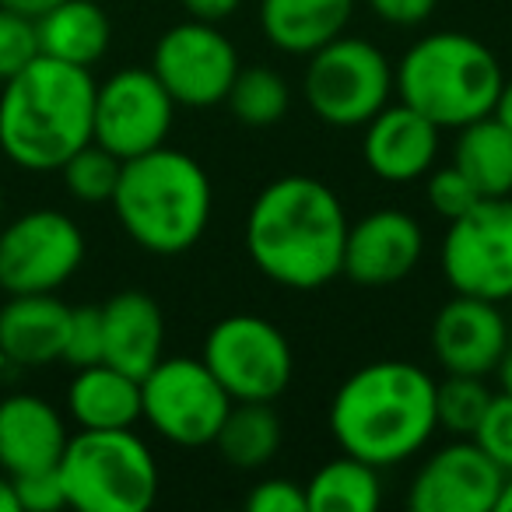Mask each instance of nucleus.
<instances>
[{"label": "nucleus", "instance_id": "nucleus-1", "mask_svg": "<svg viewBox=\"0 0 512 512\" xmlns=\"http://www.w3.org/2000/svg\"><path fill=\"white\" fill-rule=\"evenodd\" d=\"M348 214L327 183L281 176L256 193L246 214V253L264 278L295 292H313L341 274Z\"/></svg>", "mask_w": 512, "mask_h": 512}, {"label": "nucleus", "instance_id": "nucleus-2", "mask_svg": "<svg viewBox=\"0 0 512 512\" xmlns=\"http://www.w3.org/2000/svg\"><path fill=\"white\" fill-rule=\"evenodd\" d=\"M435 432V379L414 362L362 365L330 400V435L341 453L372 467L418 456Z\"/></svg>", "mask_w": 512, "mask_h": 512}, {"label": "nucleus", "instance_id": "nucleus-3", "mask_svg": "<svg viewBox=\"0 0 512 512\" xmlns=\"http://www.w3.org/2000/svg\"><path fill=\"white\" fill-rule=\"evenodd\" d=\"M95 78L39 53L0 92V151L29 172H53L92 144Z\"/></svg>", "mask_w": 512, "mask_h": 512}, {"label": "nucleus", "instance_id": "nucleus-4", "mask_svg": "<svg viewBox=\"0 0 512 512\" xmlns=\"http://www.w3.org/2000/svg\"><path fill=\"white\" fill-rule=\"evenodd\" d=\"M109 204L137 246L158 256H176L204 239L214 190L197 158L162 144L123 162Z\"/></svg>", "mask_w": 512, "mask_h": 512}, {"label": "nucleus", "instance_id": "nucleus-5", "mask_svg": "<svg viewBox=\"0 0 512 512\" xmlns=\"http://www.w3.org/2000/svg\"><path fill=\"white\" fill-rule=\"evenodd\" d=\"M505 74L498 57L467 32H432L393 67V92L439 130H460L491 113Z\"/></svg>", "mask_w": 512, "mask_h": 512}, {"label": "nucleus", "instance_id": "nucleus-6", "mask_svg": "<svg viewBox=\"0 0 512 512\" xmlns=\"http://www.w3.org/2000/svg\"><path fill=\"white\" fill-rule=\"evenodd\" d=\"M57 470L78 512H144L158 498V463L130 428H81Z\"/></svg>", "mask_w": 512, "mask_h": 512}, {"label": "nucleus", "instance_id": "nucleus-7", "mask_svg": "<svg viewBox=\"0 0 512 512\" xmlns=\"http://www.w3.org/2000/svg\"><path fill=\"white\" fill-rule=\"evenodd\" d=\"M302 95L327 127H365L393 95V64L376 43L337 36L309 53Z\"/></svg>", "mask_w": 512, "mask_h": 512}, {"label": "nucleus", "instance_id": "nucleus-8", "mask_svg": "<svg viewBox=\"0 0 512 512\" xmlns=\"http://www.w3.org/2000/svg\"><path fill=\"white\" fill-rule=\"evenodd\" d=\"M232 400H278L295 376V355L288 337L271 320L235 313L218 320L204 337L200 351Z\"/></svg>", "mask_w": 512, "mask_h": 512}, {"label": "nucleus", "instance_id": "nucleus-9", "mask_svg": "<svg viewBox=\"0 0 512 512\" xmlns=\"http://www.w3.org/2000/svg\"><path fill=\"white\" fill-rule=\"evenodd\" d=\"M439 264L456 295L512 299V197H481L449 221Z\"/></svg>", "mask_w": 512, "mask_h": 512}, {"label": "nucleus", "instance_id": "nucleus-10", "mask_svg": "<svg viewBox=\"0 0 512 512\" xmlns=\"http://www.w3.org/2000/svg\"><path fill=\"white\" fill-rule=\"evenodd\" d=\"M228 407L232 397L204 358H162L141 379V418L172 446H211Z\"/></svg>", "mask_w": 512, "mask_h": 512}, {"label": "nucleus", "instance_id": "nucleus-11", "mask_svg": "<svg viewBox=\"0 0 512 512\" xmlns=\"http://www.w3.org/2000/svg\"><path fill=\"white\" fill-rule=\"evenodd\" d=\"M85 264V235L64 211L39 207L0 232V288L8 295L57 292Z\"/></svg>", "mask_w": 512, "mask_h": 512}, {"label": "nucleus", "instance_id": "nucleus-12", "mask_svg": "<svg viewBox=\"0 0 512 512\" xmlns=\"http://www.w3.org/2000/svg\"><path fill=\"white\" fill-rule=\"evenodd\" d=\"M151 74L162 81L176 106L207 109L225 102L239 74V53L214 22L190 18L158 36L151 53Z\"/></svg>", "mask_w": 512, "mask_h": 512}, {"label": "nucleus", "instance_id": "nucleus-13", "mask_svg": "<svg viewBox=\"0 0 512 512\" xmlns=\"http://www.w3.org/2000/svg\"><path fill=\"white\" fill-rule=\"evenodd\" d=\"M172 113L176 102L151 74V67L116 71L113 78L95 85L92 141L127 162L151 148H162L172 130Z\"/></svg>", "mask_w": 512, "mask_h": 512}, {"label": "nucleus", "instance_id": "nucleus-14", "mask_svg": "<svg viewBox=\"0 0 512 512\" xmlns=\"http://www.w3.org/2000/svg\"><path fill=\"white\" fill-rule=\"evenodd\" d=\"M505 474L474 439H453L418 467L407 491L414 512H495Z\"/></svg>", "mask_w": 512, "mask_h": 512}, {"label": "nucleus", "instance_id": "nucleus-15", "mask_svg": "<svg viewBox=\"0 0 512 512\" xmlns=\"http://www.w3.org/2000/svg\"><path fill=\"white\" fill-rule=\"evenodd\" d=\"M421 253H425V232L418 218L386 207L348 225L341 274L365 288H390L421 264Z\"/></svg>", "mask_w": 512, "mask_h": 512}, {"label": "nucleus", "instance_id": "nucleus-16", "mask_svg": "<svg viewBox=\"0 0 512 512\" xmlns=\"http://www.w3.org/2000/svg\"><path fill=\"white\" fill-rule=\"evenodd\" d=\"M509 344L498 302L453 295L432 320V355L446 376H488Z\"/></svg>", "mask_w": 512, "mask_h": 512}, {"label": "nucleus", "instance_id": "nucleus-17", "mask_svg": "<svg viewBox=\"0 0 512 512\" xmlns=\"http://www.w3.org/2000/svg\"><path fill=\"white\" fill-rule=\"evenodd\" d=\"M439 155V127L407 102H386L362 137V158L369 172L383 183H414L428 176Z\"/></svg>", "mask_w": 512, "mask_h": 512}, {"label": "nucleus", "instance_id": "nucleus-18", "mask_svg": "<svg viewBox=\"0 0 512 512\" xmlns=\"http://www.w3.org/2000/svg\"><path fill=\"white\" fill-rule=\"evenodd\" d=\"M67 425L50 400L15 393L0 400V470L11 477L57 467L67 446Z\"/></svg>", "mask_w": 512, "mask_h": 512}, {"label": "nucleus", "instance_id": "nucleus-19", "mask_svg": "<svg viewBox=\"0 0 512 512\" xmlns=\"http://www.w3.org/2000/svg\"><path fill=\"white\" fill-rule=\"evenodd\" d=\"M165 348V316L144 292H120L102 306V362L144 379Z\"/></svg>", "mask_w": 512, "mask_h": 512}, {"label": "nucleus", "instance_id": "nucleus-20", "mask_svg": "<svg viewBox=\"0 0 512 512\" xmlns=\"http://www.w3.org/2000/svg\"><path fill=\"white\" fill-rule=\"evenodd\" d=\"M71 306L53 292L11 295L0 306V358L11 365H50L64 358Z\"/></svg>", "mask_w": 512, "mask_h": 512}, {"label": "nucleus", "instance_id": "nucleus-21", "mask_svg": "<svg viewBox=\"0 0 512 512\" xmlns=\"http://www.w3.org/2000/svg\"><path fill=\"white\" fill-rule=\"evenodd\" d=\"M355 0H264L260 29L274 50L309 57L348 32Z\"/></svg>", "mask_w": 512, "mask_h": 512}, {"label": "nucleus", "instance_id": "nucleus-22", "mask_svg": "<svg viewBox=\"0 0 512 512\" xmlns=\"http://www.w3.org/2000/svg\"><path fill=\"white\" fill-rule=\"evenodd\" d=\"M67 411L78 428H134L141 421V379L95 362L67 386Z\"/></svg>", "mask_w": 512, "mask_h": 512}, {"label": "nucleus", "instance_id": "nucleus-23", "mask_svg": "<svg viewBox=\"0 0 512 512\" xmlns=\"http://www.w3.org/2000/svg\"><path fill=\"white\" fill-rule=\"evenodd\" d=\"M36 32L43 57L88 67V71L106 57L109 39H113V25L95 0H60L57 8L36 18Z\"/></svg>", "mask_w": 512, "mask_h": 512}, {"label": "nucleus", "instance_id": "nucleus-24", "mask_svg": "<svg viewBox=\"0 0 512 512\" xmlns=\"http://www.w3.org/2000/svg\"><path fill=\"white\" fill-rule=\"evenodd\" d=\"M453 165L477 186L481 197H512V130L491 113L460 127Z\"/></svg>", "mask_w": 512, "mask_h": 512}, {"label": "nucleus", "instance_id": "nucleus-25", "mask_svg": "<svg viewBox=\"0 0 512 512\" xmlns=\"http://www.w3.org/2000/svg\"><path fill=\"white\" fill-rule=\"evenodd\" d=\"M221 460L235 470H260L281 449V421L264 400H232L218 435H214Z\"/></svg>", "mask_w": 512, "mask_h": 512}, {"label": "nucleus", "instance_id": "nucleus-26", "mask_svg": "<svg viewBox=\"0 0 512 512\" xmlns=\"http://www.w3.org/2000/svg\"><path fill=\"white\" fill-rule=\"evenodd\" d=\"M383 502L379 467L344 453L330 460L306 481L309 512H372Z\"/></svg>", "mask_w": 512, "mask_h": 512}, {"label": "nucleus", "instance_id": "nucleus-27", "mask_svg": "<svg viewBox=\"0 0 512 512\" xmlns=\"http://www.w3.org/2000/svg\"><path fill=\"white\" fill-rule=\"evenodd\" d=\"M225 102L242 127L264 130V127H278L288 116L292 88L271 67H239Z\"/></svg>", "mask_w": 512, "mask_h": 512}, {"label": "nucleus", "instance_id": "nucleus-28", "mask_svg": "<svg viewBox=\"0 0 512 512\" xmlns=\"http://www.w3.org/2000/svg\"><path fill=\"white\" fill-rule=\"evenodd\" d=\"M491 397L484 376H446L435 383V428L453 439H470L488 411Z\"/></svg>", "mask_w": 512, "mask_h": 512}, {"label": "nucleus", "instance_id": "nucleus-29", "mask_svg": "<svg viewBox=\"0 0 512 512\" xmlns=\"http://www.w3.org/2000/svg\"><path fill=\"white\" fill-rule=\"evenodd\" d=\"M120 169V158L92 141L74 151L57 172L64 176V186L74 200H81V204H109L116 193V183H120Z\"/></svg>", "mask_w": 512, "mask_h": 512}, {"label": "nucleus", "instance_id": "nucleus-30", "mask_svg": "<svg viewBox=\"0 0 512 512\" xmlns=\"http://www.w3.org/2000/svg\"><path fill=\"white\" fill-rule=\"evenodd\" d=\"M36 57H39L36 22L18 15V11L0 8V81L15 78Z\"/></svg>", "mask_w": 512, "mask_h": 512}, {"label": "nucleus", "instance_id": "nucleus-31", "mask_svg": "<svg viewBox=\"0 0 512 512\" xmlns=\"http://www.w3.org/2000/svg\"><path fill=\"white\" fill-rule=\"evenodd\" d=\"M491 460L498 463L502 474H512V397L509 393H495L484 411L477 432L470 435Z\"/></svg>", "mask_w": 512, "mask_h": 512}, {"label": "nucleus", "instance_id": "nucleus-32", "mask_svg": "<svg viewBox=\"0 0 512 512\" xmlns=\"http://www.w3.org/2000/svg\"><path fill=\"white\" fill-rule=\"evenodd\" d=\"M64 362L74 369L102 362V306H78L71 309L64 341Z\"/></svg>", "mask_w": 512, "mask_h": 512}, {"label": "nucleus", "instance_id": "nucleus-33", "mask_svg": "<svg viewBox=\"0 0 512 512\" xmlns=\"http://www.w3.org/2000/svg\"><path fill=\"white\" fill-rule=\"evenodd\" d=\"M425 193H428V204H432L446 221L460 218L463 211H470V207L481 200L477 186L470 183L456 165H442V169H435L432 176H428Z\"/></svg>", "mask_w": 512, "mask_h": 512}, {"label": "nucleus", "instance_id": "nucleus-34", "mask_svg": "<svg viewBox=\"0 0 512 512\" xmlns=\"http://www.w3.org/2000/svg\"><path fill=\"white\" fill-rule=\"evenodd\" d=\"M11 481H15L18 509H25V512H57V509H64V505H67L64 481H60L57 467L29 470V474L11 477Z\"/></svg>", "mask_w": 512, "mask_h": 512}, {"label": "nucleus", "instance_id": "nucleus-35", "mask_svg": "<svg viewBox=\"0 0 512 512\" xmlns=\"http://www.w3.org/2000/svg\"><path fill=\"white\" fill-rule=\"evenodd\" d=\"M249 512H309L306 505V484L288 481V477H267L253 484L246 495Z\"/></svg>", "mask_w": 512, "mask_h": 512}, {"label": "nucleus", "instance_id": "nucleus-36", "mask_svg": "<svg viewBox=\"0 0 512 512\" xmlns=\"http://www.w3.org/2000/svg\"><path fill=\"white\" fill-rule=\"evenodd\" d=\"M369 11L376 18H383L386 25H397V29H414V25L428 22L439 0H365Z\"/></svg>", "mask_w": 512, "mask_h": 512}, {"label": "nucleus", "instance_id": "nucleus-37", "mask_svg": "<svg viewBox=\"0 0 512 512\" xmlns=\"http://www.w3.org/2000/svg\"><path fill=\"white\" fill-rule=\"evenodd\" d=\"M242 0H183V8L190 18H197V22H225L228 15H235L239 11Z\"/></svg>", "mask_w": 512, "mask_h": 512}, {"label": "nucleus", "instance_id": "nucleus-38", "mask_svg": "<svg viewBox=\"0 0 512 512\" xmlns=\"http://www.w3.org/2000/svg\"><path fill=\"white\" fill-rule=\"evenodd\" d=\"M60 0H0V8H8V11H18V15H25V18H43L50 8H57Z\"/></svg>", "mask_w": 512, "mask_h": 512}, {"label": "nucleus", "instance_id": "nucleus-39", "mask_svg": "<svg viewBox=\"0 0 512 512\" xmlns=\"http://www.w3.org/2000/svg\"><path fill=\"white\" fill-rule=\"evenodd\" d=\"M491 116H495L502 127L512 130V78L502 81V88H498V99H495V106H491Z\"/></svg>", "mask_w": 512, "mask_h": 512}, {"label": "nucleus", "instance_id": "nucleus-40", "mask_svg": "<svg viewBox=\"0 0 512 512\" xmlns=\"http://www.w3.org/2000/svg\"><path fill=\"white\" fill-rule=\"evenodd\" d=\"M495 372H498V386H502V393H509V397H512V341L505 344V351H502V358H498Z\"/></svg>", "mask_w": 512, "mask_h": 512}, {"label": "nucleus", "instance_id": "nucleus-41", "mask_svg": "<svg viewBox=\"0 0 512 512\" xmlns=\"http://www.w3.org/2000/svg\"><path fill=\"white\" fill-rule=\"evenodd\" d=\"M0 512H22L18 509L15 481H11V474H4V470H0Z\"/></svg>", "mask_w": 512, "mask_h": 512}, {"label": "nucleus", "instance_id": "nucleus-42", "mask_svg": "<svg viewBox=\"0 0 512 512\" xmlns=\"http://www.w3.org/2000/svg\"><path fill=\"white\" fill-rule=\"evenodd\" d=\"M495 512H512V474H505V481H502V495H498Z\"/></svg>", "mask_w": 512, "mask_h": 512}, {"label": "nucleus", "instance_id": "nucleus-43", "mask_svg": "<svg viewBox=\"0 0 512 512\" xmlns=\"http://www.w3.org/2000/svg\"><path fill=\"white\" fill-rule=\"evenodd\" d=\"M0 218H4V190H0Z\"/></svg>", "mask_w": 512, "mask_h": 512}]
</instances>
